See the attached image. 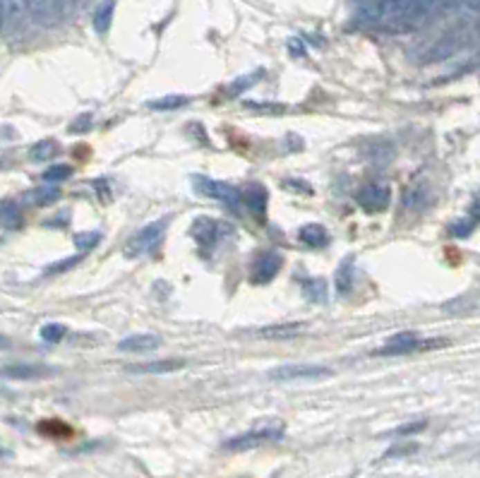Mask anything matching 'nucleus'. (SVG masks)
<instances>
[{
    "label": "nucleus",
    "mask_w": 480,
    "mask_h": 478,
    "mask_svg": "<svg viewBox=\"0 0 480 478\" xmlns=\"http://www.w3.org/2000/svg\"><path fill=\"white\" fill-rule=\"evenodd\" d=\"M437 0H372L360 10V22L389 29H406L425 19Z\"/></svg>",
    "instance_id": "f257e3e1"
},
{
    "label": "nucleus",
    "mask_w": 480,
    "mask_h": 478,
    "mask_svg": "<svg viewBox=\"0 0 480 478\" xmlns=\"http://www.w3.org/2000/svg\"><path fill=\"white\" fill-rule=\"evenodd\" d=\"M449 339L435 337V339H418L416 332H399L389 339L382 348H377L375 356H406V353L416 351H435V348H444Z\"/></svg>",
    "instance_id": "f03ea898"
},
{
    "label": "nucleus",
    "mask_w": 480,
    "mask_h": 478,
    "mask_svg": "<svg viewBox=\"0 0 480 478\" xmlns=\"http://www.w3.org/2000/svg\"><path fill=\"white\" fill-rule=\"evenodd\" d=\"M284 438V423L281 421H269V423L255 425L248 433H240L236 438L223 442V450H250V447H259L264 442H277Z\"/></svg>",
    "instance_id": "7ed1b4c3"
},
{
    "label": "nucleus",
    "mask_w": 480,
    "mask_h": 478,
    "mask_svg": "<svg viewBox=\"0 0 480 478\" xmlns=\"http://www.w3.org/2000/svg\"><path fill=\"white\" fill-rule=\"evenodd\" d=\"M192 188L200 195H204V197L223 202L226 207L238 209V204H240V193L233 185H228L223 181H212V178H207V176H192Z\"/></svg>",
    "instance_id": "20e7f679"
},
{
    "label": "nucleus",
    "mask_w": 480,
    "mask_h": 478,
    "mask_svg": "<svg viewBox=\"0 0 480 478\" xmlns=\"http://www.w3.org/2000/svg\"><path fill=\"white\" fill-rule=\"evenodd\" d=\"M190 231H192V238L197 240V245H200L202 250L214 248L219 240L233 233V229L226 224V221H216V219H207V217L195 219V224H192Z\"/></svg>",
    "instance_id": "39448f33"
},
{
    "label": "nucleus",
    "mask_w": 480,
    "mask_h": 478,
    "mask_svg": "<svg viewBox=\"0 0 480 478\" xmlns=\"http://www.w3.org/2000/svg\"><path fill=\"white\" fill-rule=\"evenodd\" d=\"M281 267H284V258L277 250H259L250 262V281L252 284H269L279 274Z\"/></svg>",
    "instance_id": "423d86ee"
},
{
    "label": "nucleus",
    "mask_w": 480,
    "mask_h": 478,
    "mask_svg": "<svg viewBox=\"0 0 480 478\" xmlns=\"http://www.w3.org/2000/svg\"><path fill=\"white\" fill-rule=\"evenodd\" d=\"M463 44V34L454 32L447 34V37H440L437 41H432L427 48H423V53L418 55V63H440V60H447L461 48Z\"/></svg>",
    "instance_id": "0eeeda50"
},
{
    "label": "nucleus",
    "mask_w": 480,
    "mask_h": 478,
    "mask_svg": "<svg viewBox=\"0 0 480 478\" xmlns=\"http://www.w3.org/2000/svg\"><path fill=\"white\" fill-rule=\"evenodd\" d=\"M163 236V221H154V224H147L145 229H140L130 240L125 243V255L127 258H137V255H145L154 248Z\"/></svg>",
    "instance_id": "6e6552de"
},
{
    "label": "nucleus",
    "mask_w": 480,
    "mask_h": 478,
    "mask_svg": "<svg viewBox=\"0 0 480 478\" xmlns=\"http://www.w3.org/2000/svg\"><path fill=\"white\" fill-rule=\"evenodd\" d=\"M356 200H358L360 209H365L367 214H377V212H385V209L389 207L391 193H389V188H387V185L370 183V185H365V188L358 190Z\"/></svg>",
    "instance_id": "1a4fd4ad"
},
{
    "label": "nucleus",
    "mask_w": 480,
    "mask_h": 478,
    "mask_svg": "<svg viewBox=\"0 0 480 478\" xmlns=\"http://www.w3.org/2000/svg\"><path fill=\"white\" fill-rule=\"evenodd\" d=\"M331 370L324 366H281L277 370L269 373L272 380H279V382H288V380H320V378H329Z\"/></svg>",
    "instance_id": "9d476101"
},
{
    "label": "nucleus",
    "mask_w": 480,
    "mask_h": 478,
    "mask_svg": "<svg viewBox=\"0 0 480 478\" xmlns=\"http://www.w3.org/2000/svg\"><path fill=\"white\" fill-rule=\"evenodd\" d=\"M161 339L156 334H132V337H125L122 342H118V351L122 353H147L159 348Z\"/></svg>",
    "instance_id": "9b49d317"
},
{
    "label": "nucleus",
    "mask_w": 480,
    "mask_h": 478,
    "mask_svg": "<svg viewBox=\"0 0 480 478\" xmlns=\"http://www.w3.org/2000/svg\"><path fill=\"white\" fill-rule=\"evenodd\" d=\"M240 200L248 204V209H252V214H257L259 219L267 214V202H269V195L267 190L262 188L259 183H252L240 193Z\"/></svg>",
    "instance_id": "f8f14e48"
},
{
    "label": "nucleus",
    "mask_w": 480,
    "mask_h": 478,
    "mask_svg": "<svg viewBox=\"0 0 480 478\" xmlns=\"http://www.w3.org/2000/svg\"><path fill=\"white\" fill-rule=\"evenodd\" d=\"M22 224H24L22 207L15 200H0V229L17 231L22 229Z\"/></svg>",
    "instance_id": "ddd939ff"
},
{
    "label": "nucleus",
    "mask_w": 480,
    "mask_h": 478,
    "mask_svg": "<svg viewBox=\"0 0 480 478\" xmlns=\"http://www.w3.org/2000/svg\"><path fill=\"white\" fill-rule=\"evenodd\" d=\"M427 197H430V190H427L425 183H413L403 190V197H401V204L411 212H418L427 204Z\"/></svg>",
    "instance_id": "4468645a"
},
{
    "label": "nucleus",
    "mask_w": 480,
    "mask_h": 478,
    "mask_svg": "<svg viewBox=\"0 0 480 478\" xmlns=\"http://www.w3.org/2000/svg\"><path fill=\"white\" fill-rule=\"evenodd\" d=\"M0 375L12 378V380H37V378H48V375H53V370L44 368V366H8V368H0Z\"/></svg>",
    "instance_id": "2eb2a0df"
},
{
    "label": "nucleus",
    "mask_w": 480,
    "mask_h": 478,
    "mask_svg": "<svg viewBox=\"0 0 480 478\" xmlns=\"http://www.w3.org/2000/svg\"><path fill=\"white\" fill-rule=\"evenodd\" d=\"M24 5H27L29 12L37 19H41V22H53L60 12L58 0H24Z\"/></svg>",
    "instance_id": "dca6fc26"
},
{
    "label": "nucleus",
    "mask_w": 480,
    "mask_h": 478,
    "mask_svg": "<svg viewBox=\"0 0 480 478\" xmlns=\"http://www.w3.org/2000/svg\"><path fill=\"white\" fill-rule=\"evenodd\" d=\"M362 154H365V159L370 163H387L391 157H394V145L387 140H372V142H367V147L362 149Z\"/></svg>",
    "instance_id": "f3484780"
},
{
    "label": "nucleus",
    "mask_w": 480,
    "mask_h": 478,
    "mask_svg": "<svg viewBox=\"0 0 480 478\" xmlns=\"http://www.w3.org/2000/svg\"><path fill=\"white\" fill-rule=\"evenodd\" d=\"M298 238L303 240L305 245H310V248H324V245L329 243V233H326V229L322 224L303 226V229L298 231Z\"/></svg>",
    "instance_id": "a211bd4d"
},
{
    "label": "nucleus",
    "mask_w": 480,
    "mask_h": 478,
    "mask_svg": "<svg viewBox=\"0 0 480 478\" xmlns=\"http://www.w3.org/2000/svg\"><path fill=\"white\" fill-rule=\"evenodd\" d=\"M305 327H308L305 322H288V325L264 327L259 334H262L264 339H293V337H298V334H303Z\"/></svg>",
    "instance_id": "6ab92c4d"
},
{
    "label": "nucleus",
    "mask_w": 480,
    "mask_h": 478,
    "mask_svg": "<svg viewBox=\"0 0 480 478\" xmlns=\"http://www.w3.org/2000/svg\"><path fill=\"white\" fill-rule=\"evenodd\" d=\"M334 286H336V294L339 296L351 294V289H353V260L341 262V267L334 274Z\"/></svg>",
    "instance_id": "aec40b11"
},
{
    "label": "nucleus",
    "mask_w": 480,
    "mask_h": 478,
    "mask_svg": "<svg viewBox=\"0 0 480 478\" xmlns=\"http://www.w3.org/2000/svg\"><path fill=\"white\" fill-rule=\"evenodd\" d=\"M60 200V190L58 188H37L24 193V202L34 204V207H46V204H53Z\"/></svg>",
    "instance_id": "412c9836"
},
{
    "label": "nucleus",
    "mask_w": 480,
    "mask_h": 478,
    "mask_svg": "<svg viewBox=\"0 0 480 478\" xmlns=\"http://www.w3.org/2000/svg\"><path fill=\"white\" fill-rule=\"evenodd\" d=\"M58 142L50 140V137H46V140L37 142L32 149H29V157H32V161H48V159L58 157Z\"/></svg>",
    "instance_id": "4be33fe9"
},
{
    "label": "nucleus",
    "mask_w": 480,
    "mask_h": 478,
    "mask_svg": "<svg viewBox=\"0 0 480 478\" xmlns=\"http://www.w3.org/2000/svg\"><path fill=\"white\" fill-rule=\"evenodd\" d=\"M183 368V361H156V363H140V366H130L132 373H173V370Z\"/></svg>",
    "instance_id": "5701e85b"
},
{
    "label": "nucleus",
    "mask_w": 480,
    "mask_h": 478,
    "mask_svg": "<svg viewBox=\"0 0 480 478\" xmlns=\"http://www.w3.org/2000/svg\"><path fill=\"white\" fill-rule=\"evenodd\" d=\"M70 176H73V166H68V163H55V166L46 168L41 178H44L46 183H63V181H68Z\"/></svg>",
    "instance_id": "b1692460"
},
{
    "label": "nucleus",
    "mask_w": 480,
    "mask_h": 478,
    "mask_svg": "<svg viewBox=\"0 0 480 478\" xmlns=\"http://www.w3.org/2000/svg\"><path fill=\"white\" fill-rule=\"evenodd\" d=\"M111 19H113V0H106V3L96 10V17H94L96 32H106V29L111 27Z\"/></svg>",
    "instance_id": "393cba45"
},
{
    "label": "nucleus",
    "mask_w": 480,
    "mask_h": 478,
    "mask_svg": "<svg viewBox=\"0 0 480 478\" xmlns=\"http://www.w3.org/2000/svg\"><path fill=\"white\" fill-rule=\"evenodd\" d=\"M187 104V96H163V99H154V101H149V109H154V111H176V109H181V106H185Z\"/></svg>",
    "instance_id": "a878e982"
},
{
    "label": "nucleus",
    "mask_w": 480,
    "mask_h": 478,
    "mask_svg": "<svg viewBox=\"0 0 480 478\" xmlns=\"http://www.w3.org/2000/svg\"><path fill=\"white\" fill-rule=\"evenodd\" d=\"M99 240H101V231H84V233L75 236V245H77L82 253L91 250L94 245H99Z\"/></svg>",
    "instance_id": "bb28decb"
},
{
    "label": "nucleus",
    "mask_w": 480,
    "mask_h": 478,
    "mask_svg": "<svg viewBox=\"0 0 480 478\" xmlns=\"http://www.w3.org/2000/svg\"><path fill=\"white\" fill-rule=\"evenodd\" d=\"M476 224H478V221H473L471 217H468V219H461V221H454V224L449 226V233H452L454 238H466V236L473 233Z\"/></svg>",
    "instance_id": "cd10ccee"
},
{
    "label": "nucleus",
    "mask_w": 480,
    "mask_h": 478,
    "mask_svg": "<svg viewBox=\"0 0 480 478\" xmlns=\"http://www.w3.org/2000/svg\"><path fill=\"white\" fill-rule=\"evenodd\" d=\"M305 296L310 298V301H324L326 298V284L324 279H313L305 284Z\"/></svg>",
    "instance_id": "c85d7f7f"
},
{
    "label": "nucleus",
    "mask_w": 480,
    "mask_h": 478,
    "mask_svg": "<svg viewBox=\"0 0 480 478\" xmlns=\"http://www.w3.org/2000/svg\"><path fill=\"white\" fill-rule=\"evenodd\" d=\"M65 337V327L63 325H55V322H48V325L41 327V339L48 344H55Z\"/></svg>",
    "instance_id": "c756f323"
},
{
    "label": "nucleus",
    "mask_w": 480,
    "mask_h": 478,
    "mask_svg": "<svg viewBox=\"0 0 480 478\" xmlns=\"http://www.w3.org/2000/svg\"><path fill=\"white\" fill-rule=\"evenodd\" d=\"M24 8V0H0V17H17Z\"/></svg>",
    "instance_id": "7c9ffc66"
},
{
    "label": "nucleus",
    "mask_w": 480,
    "mask_h": 478,
    "mask_svg": "<svg viewBox=\"0 0 480 478\" xmlns=\"http://www.w3.org/2000/svg\"><path fill=\"white\" fill-rule=\"evenodd\" d=\"M259 75H262V73H257V75H248V77H240L238 82H233V85L228 87V94H240V91H245L250 85H255V82H257V77H259Z\"/></svg>",
    "instance_id": "2f4dec72"
},
{
    "label": "nucleus",
    "mask_w": 480,
    "mask_h": 478,
    "mask_svg": "<svg viewBox=\"0 0 480 478\" xmlns=\"http://www.w3.org/2000/svg\"><path fill=\"white\" fill-rule=\"evenodd\" d=\"M91 123L94 121H91L89 113H82V116H77L73 123H70V132H86L91 127Z\"/></svg>",
    "instance_id": "473e14b6"
},
{
    "label": "nucleus",
    "mask_w": 480,
    "mask_h": 478,
    "mask_svg": "<svg viewBox=\"0 0 480 478\" xmlns=\"http://www.w3.org/2000/svg\"><path fill=\"white\" fill-rule=\"evenodd\" d=\"M82 255H75V258H68V260H63V262H55V265H50L48 269H46V274H60V272H65V269H70V267H75L80 262Z\"/></svg>",
    "instance_id": "72a5a7b5"
},
{
    "label": "nucleus",
    "mask_w": 480,
    "mask_h": 478,
    "mask_svg": "<svg viewBox=\"0 0 480 478\" xmlns=\"http://www.w3.org/2000/svg\"><path fill=\"white\" fill-rule=\"evenodd\" d=\"M245 106L252 111H267V113H284L286 111V106H281V104H259V101H248Z\"/></svg>",
    "instance_id": "f704fd0d"
},
{
    "label": "nucleus",
    "mask_w": 480,
    "mask_h": 478,
    "mask_svg": "<svg viewBox=\"0 0 480 478\" xmlns=\"http://www.w3.org/2000/svg\"><path fill=\"white\" fill-rule=\"evenodd\" d=\"M425 421H418V423H408V425H401V428L391 430L389 435H411V433H421L423 428H425Z\"/></svg>",
    "instance_id": "c9c22d12"
},
{
    "label": "nucleus",
    "mask_w": 480,
    "mask_h": 478,
    "mask_svg": "<svg viewBox=\"0 0 480 478\" xmlns=\"http://www.w3.org/2000/svg\"><path fill=\"white\" fill-rule=\"evenodd\" d=\"M286 188H295V190H300V193H305V195H313V188L310 185H305V183H298V181H284Z\"/></svg>",
    "instance_id": "e433bc0d"
},
{
    "label": "nucleus",
    "mask_w": 480,
    "mask_h": 478,
    "mask_svg": "<svg viewBox=\"0 0 480 478\" xmlns=\"http://www.w3.org/2000/svg\"><path fill=\"white\" fill-rule=\"evenodd\" d=\"M8 346H10V339L0 334V351H3V348H8Z\"/></svg>",
    "instance_id": "4c0bfd02"
}]
</instances>
